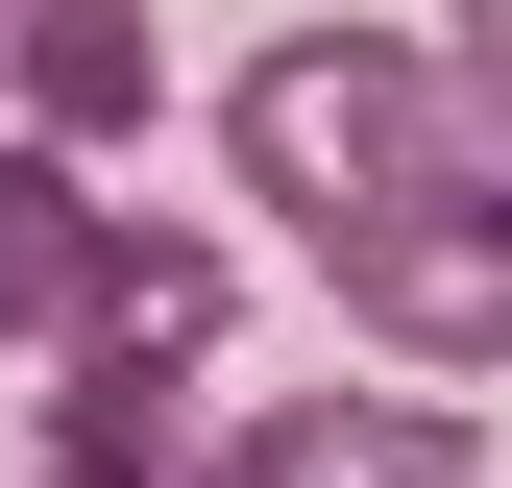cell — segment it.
<instances>
[{
    "mask_svg": "<svg viewBox=\"0 0 512 488\" xmlns=\"http://www.w3.org/2000/svg\"><path fill=\"white\" fill-rule=\"evenodd\" d=\"M0 98H25V147H147L171 122V25L147 0H0Z\"/></svg>",
    "mask_w": 512,
    "mask_h": 488,
    "instance_id": "cell-4",
    "label": "cell"
},
{
    "mask_svg": "<svg viewBox=\"0 0 512 488\" xmlns=\"http://www.w3.org/2000/svg\"><path fill=\"white\" fill-rule=\"evenodd\" d=\"M25 391H49L25 488H171V464H196V342H49Z\"/></svg>",
    "mask_w": 512,
    "mask_h": 488,
    "instance_id": "cell-6",
    "label": "cell"
},
{
    "mask_svg": "<svg viewBox=\"0 0 512 488\" xmlns=\"http://www.w3.org/2000/svg\"><path fill=\"white\" fill-rule=\"evenodd\" d=\"M171 488H488V440H464V391H293V415H220Z\"/></svg>",
    "mask_w": 512,
    "mask_h": 488,
    "instance_id": "cell-3",
    "label": "cell"
},
{
    "mask_svg": "<svg viewBox=\"0 0 512 488\" xmlns=\"http://www.w3.org/2000/svg\"><path fill=\"white\" fill-rule=\"evenodd\" d=\"M488 147H512V98H488L439 25H269V49L220 74V171H244L293 244H366L391 196H439V171H488Z\"/></svg>",
    "mask_w": 512,
    "mask_h": 488,
    "instance_id": "cell-1",
    "label": "cell"
},
{
    "mask_svg": "<svg viewBox=\"0 0 512 488\" xmlns=\"http://www.w3.org/2000/svg\"><path fill=\"white\" fill-rule=\"evenodd\" d=\"M98 269H122V196H98V147H25V122H0V366L98 342Z\"/></svg>",
    "mask_w": 512,
    "mask_h": 488,
    "instance_id": "cell-5",
    "label": "cell"
},
{
    "mask_svg": "<svg viewBox=\"0 0 512 488\" xmlns=\"http://www.w3.org/2000/svg\"><path fill=\"white\" fill-rule=\"evenodd\" d=\"M439 49H464V74H488V98H512V0H464V25H439Z\"/></svg>",
    "mask_w": 512,
    "mask_h": 488,
    "instance_id": "cell-7",
    "label": "cell"
},
{
    "mask_svg": "<svg viewBox=\"0 0 512 488\" xmlns=\"http://www.w3.org/2000/svg\"><path fill=\"white\" fill-rule=\"evenodd\" d=\"M317 269H342L366 366H415V391H488V366H512V147H488V171H439V196H391L366 244H317Z\"/></svg>",
    "mask_w": 512,
    "mask_h": 488,
    "instance_id": "cell-2",
    "label": "cell"
}]
</instances>
